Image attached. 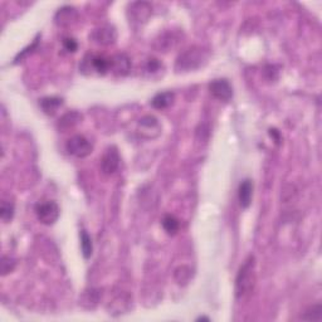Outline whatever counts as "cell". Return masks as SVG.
<instances>
[{
    "label": "cell",
    "mask_w": 322,
    "mask_h": 322,
    "mask_svg": "<svg viewBox=\"0 0 322 322\" xmlns=\"http://www.w3.org/2000/svg\"><path fill=\"white\" fill-rule=\"evenodd\" d=\"M39 105L47 115H54L63 105V100L59 97H44L39 101Z\"/></svg>",
    "instance_id": "obj_15"
},
{
    "label": "cell",
    "mask_w": 322,
    "mask_h": 322,
    "mask_svg": "<svg viewBox=\"0 0 322 322\" xmlns=\"http://www.w3.org/2000/svg\"><path fill=\"white\" fill-rule=\"evenodd\" d=\"M139 126H140L141 131H146V130H153L156 131V133H160V125H159V121L155 116H144L143 118L139 122Z\"/></svg>",
    "instance_id": "obj_17"
},
{
    "label": "cell",
    "mask_w": 322,
    "mask_h": 322,
    "mask_svg": "<svg viewBox=\"0 0 322 322\" xmlns=\"http://www.w3.org/2000/svg\"><path fill=\"white\" fill-rule=\"evenodd\" d=\"M197 321H210V320H209V318H208V317H205V316H202V317L198 318Z\"/></svg>",
    "instance_id": "obj_25"
},
{
    "label": "cell",
    "mask_w": 322,
    "mask_h": 322,
    "mask_svg": "<svg viewBox=\"0 0 322 322\" xmlns=\"http://www.w3.org/2000/svg\"><path fill=\"white\" fill-rule=\"evenodd\" d=\"M153 14V7L146 2L133 3L128 8L130 19L135 23H145ZM130 20V22H131Z\"/></svg>",
    "instance_id": "obj_7"
},
{
    "label": "cell",
    "mask_w": 322,
    "mask_h": 322,
    "mask_svg": "<svg viewBox=\"0 0 322 322\" xmlns=\"http://www.w3.org/2000/svg\"><path fill=\"white\" fill-rule=\"evenodd\" d=\"M209 59V52L202 47H191L182 52L175 63L176 72H190L203 67Z\"/></svg>",
    "instance_id": "obj_1"
},
{
    "label": "cell",
    "mask_w": 322,
    "mask_h": 322,
    "mask_svg": "<svg viewBox=\"0 0 322 322\" xmlns=\"http://www.w3.org/2000/svg\"><path fill=\"white\" fill-rule=\"evenodd\" d=\"M118 165H120V154H118L117 148L116 146H110L106 150L102 160H101V169H102L105 174L110 175L113 174L118 169Z\"/></svg>",
    "instance_id": "obj_8"
},
{
    "label": "cell",
    "mask_w": 322,
    "mask_h": 322,
    "mask_svg": "<svg viewBox=\"0 0 322 322\" xmlns=\"http://www.w3.org/2000/svg\"><path fill=\"white\" fill-rule=\"evenodd\" d=\"M162 227H164L165 232L167 233L169 235H174L179 232V228H180V223L174 215L171 214H167L165 215L164 219H162Z\"/></svg>",
    "instance_id": "obj_16"
},
{
    "label": "cell",
    "mask_w": 322,
    "mask_h": 322,
    "mask_svg": "<svg viewBox=\"0 0 322 322\" xmlns=\"http://www.w3.org/2000/svg\"><path fill=\"white\" fill-rule=\"evenodd\" d=\"M77 19V12L72 7H63L55 14V23L59 27H66V25L72 24Z\"/></svg>",
    "instance_id": "obj_12"
},
{
    "label": "cell",
    "mask_w": 322,
    "mask_h": 322,
    "mask_svg": "<svg viewBox=\"0 0 322 322\" xmlns=\"http://www.w3.org/2000/svg\"><path fill=\"white\" fill-rule=\"evenodd\" d=\"M209 91L215 98L223 101V102H229L233 97V87L229 81L220 78V80H214L209 85Z\"/></svg>",
    "instance_id": "obj_6"
},
{
    "label": "cell",
    "mask_w": 322,
    "mask_h": 322,
    "mask_svg": "<svg viewBox=\"0 0 322 322\" xmlns=\"http://www.w3.org/2000/svg\"><path fill=\"white\" fill-rule=\"evenodd\" d=\"M253 197V182L250 179H245L240 182L239 189H238V199L239 204L243 209H247L252 203Z\"/></svg>",
    "instance_id": "obj_11"
},
{
    "label": "cell",
    "mask_w": 322,
    "mask_h": 322,
    "mask_svg": "<svg viewBox=\"0 0 322 322\" xmlns=\"http://www.w3.org/2000/svg\"><path fill=\"white\" fill-rule=\"evenodd\" d=\"M91 38H92L93 42H96L97 44L110 45L115 43L117 34H116L115 28L111 27V25H105V27H101L98 28V29H96L95 32L91 34Z\"/></svg>",
    "instance_id": "obj_9"
},
{
    "label": "cell",
    "mask_w": 322,
    "mask_h": 322,
    "mask_svg": "<svg viewBox=\"0 0 322 322\" xmlns=\"http://www.w3.org/2000/svg\"><path fill=\"white\" fill-rule=\"evenodd\" d=\"M110 63L111 59H107L102 55H88L83 59L82 66L80 68L82 72L92 70V72H96L97 75H105L107 71H110Z\"/></svg>",
    "instance_id": "obj_5"
},
{
    "label": "cell",
    "mask_w": 322,
    "mask_h": 322,
    "mask_svg": "<svg viewBox=\"0 0 322 322\" xmlns=\"http://www.w3.org/2000/svg\"><path fill=\"white\" fill-rule=\"evenodd\" d=\"M82 120V115L77 111H71V112H67L66 115H63L62 117L59 118V122H58V126H59L60 130H68V128H72L77 125L80 121Z\"/></svg>",
    "instance_id": "obj_13"
},
{
    "label": "cell",
    "mask_w": 322,
    "mask_h": 322,
    "mask_svg": "<svg viewBox=\"0 0 322 322\" xmlns=\"http://www.w3.org/2000/svg\"><path fill=\"white\" fill-rule=\"evenodd\" d=\"M81 249H82V254L86 260H88L92 255V240H91V237L87 234V232L83 229L81 230Z\"/></svg>",
    "instance_id": "obj_18"
},
{
    "label": "cell",
    "mask_w": 322,
    "mask_h": 322,
    "mask_svg": "<svg viewBox=\"0 0 322 322\" xmlns=\"http://www.w3.org/2000/svg\"><path fill=\"white\" fill-rule=\"evenodd\" d=\"M110 71H112L117 76H126L131 68L130 58L126 54H117L110 58Z\"/></svg>",
    "instance_id": "obj_10"
},
{
    "label": "cell",
    "mask_w": 322,
    "mask_h": 322,
    "mask_svg": "<svg viewBox=\"0 0 322 322\" xmlns=\"http://www.w3.org/2000/svg\"><path fill=\"white\" fill-rule=\"evenodd\" d=\"M0 265H2V275L7 276L8 273L13 272V270L15 268L17 262H15L14 258H10V257H8V255H4V257L2 258V262H0Z\"/></svg>",
    "instance_id": "obj_22"
},
{
    "label": "cell",
    "mask_w": 322,
    "mask_h": 322,
    "mask_svg": "<svg viewBox=\"0 0 322 322\" xmlns=\"http://www.w3.org/2000/svg\"><path fill=\"white\" fill-rule=\"evenodd\" d=\"M302 320H307V321H321L322 318V307L320 303L317 305L312 306V307L308 308L302 316H301Z\"/></svg>",
    "instance_id": "obj_19"
},
{
    "label": "cell",
    "mask_w": 322,
    "mask_h": 322,
    "mask_svg": "<svg viewBox=\"0 0 322 322\" xmlns=\"http://www.w3.org/2000/svg\"><path fill=\"white\" fill-rule=\"evenodd\" d=\"M254 267L255 261L253 255H250L242 267L239 268V272L237 275V280H235V295L237 297H243L254 287L255 282V275H254Z\"/></svg>",
    "instance_id": "obj_2"
},
{
    "label": "cell",
    "mask_w": 322,
    "mask_h": 322,
    "mask_svg": "<svg viewBox=\"0 0 322 322\" xmlns=\"http://www.w3.org/2000/svg\"><path fill=\"white\" fill-rule=\"evenodd\" d=\"M14 217V204L10 202H3L0 207V218L3 222L9 223Z\"/></svg>",
    "instance_id": "obj_20"
},
{
    "label": "cell",
    "mask_w": 322,
    "mask_h": 322,
    "mask_svg": "<svg viewBox=\"0 0 322 322\" xmlns=\"http://www.w3.org/2000/svg\"><path fill=\"white\" fill-rule=\"evenodd\" d=\"M66 150L68 151V154L76 156V158H86L92 153L93 146L85 136L75 135L67 141Z\"/></svg>",
    "instance_id": "obj_4"
},
{
    "label": "cell",
    "mask_w": 322,
    "mask_h": 322,
    "mask_svg": "<svg viewBox=\"0 0 322 322\" xmlns=\"http://www.w3.org/2000/svg\"><path fill=\"white\" fill-rule=\"evenodd\" d=\"M35 214L40 223L45 225H52L59 218V207L53 200L39 202L35 205Z\"/></svg>",
    "instance_id": "obj_3"
},
{
    "label": "cell",
    "mask_w": 322,
    "mask_h": 322,
    "mask_svg": "<svg viewBox=\"0 0 322 322\" xmlns=\"http://www.w3.org/2000/svg\"><path fill=\"white\" fill-rule=\"evenodd\" d=\"M63 47H65V49L67 52H76L78 48V44L73 38H65L63 39Z\"/></svg>",
    "instance_id": "obj_23"
},
{
    "label": "cell",
    "mask_w": 322,
    "mask_h": 322,
    "mask_svg": "<svg viewBox=\"0 0 322 322\" xmlns=\"http://www.w3.org/2000/svg\"><path fill=\"white\" fill-rule=\"evenodd\" d=\"M190 277H191V271L186 266H181V267L175 270V280L177 281L179 285H186Z\"/></svg>",
    "instance_id": "obj_21"
},
{
    "label": "cell",
    "mask_w": 322,
    "mask_h": 322,
    "mask_svg": "<svg viewBox=\"0 0 322 322\" xmlns=\"http://www.w3.org/2000/svg\"><path fill=\"white\" fill-rule=\"evenodd\" d=\"M175 95L171 92V91H166V92H160L153 98L151 101V105L153 107L158 108V110H162V108H166L169 106L172 105L174 102Z\"/></svg>",
    "instance_id": "obj_14"
},
{
    "label": "cell",
    "mask_w": 322,
    "mask_h": 322,
    "mask_svg": "<svg viewBox=\"0 0 322 322\" xmlns=\"http://www.w3.org/2000/svg\"><path fill=\"white\" fill-rule=\"evenodd\" d=\"M161 68V63L158 59H149L148 65H146V71L150 73H155L156 71H159Z\"/></svg>",
    "instance_id": "obj_24"
}]
</instances>
